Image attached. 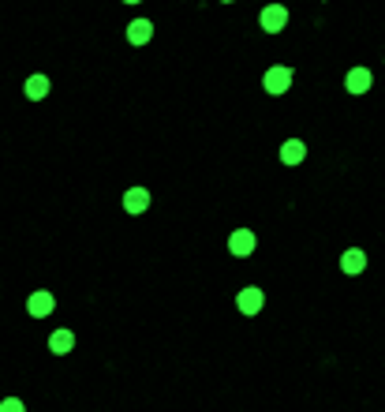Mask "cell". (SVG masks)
<instances>
[{
  "label": "cell",
  "mask_w": 385,
  "mask_h": 412,
  "mask_svg": "<svg viewBox=\"0 0 385 412\" xmlns=\"http://www.w3.org/2000/svg\"><path fill=\"white\" fill-rule=\"evenodd\" d=\"M146 206H150V195L142 192V188H131V192L124 195V210L127 214H142Z\"/></svg>",
  "instance_id": "11"
},
{
  "label": "cell",
  "mask_w": 385,
  "mask_h": 412,
  "mask_svg": "<svg viewBox=\"0 0 385 412\" xmlns=\"http://www.w3.org/2000/svg\"><path fill=\"white\" fill-rule=\"evenodd\" d=\"M45 94H49V75H45V71L30 75V79H27V98H30V101H42Z\"/></svg>",
  "instance_id": "10"
},
{
  "label": "cell",
  "mask_w": 385,
  "mask_h": 412,
  "mask_svg": "<svg viewBox=\"0 0 385 412\" xmlns=\"http://www.w3.org/2000/svg\"><path fill=\"white\" fill-rule=\"evenodd\" d=\"M228 251L232 255H251L254 251V233L251 229H236V233L228 236Z\"/></svg>",
  "instance_id": "4"
},
{
  "label": "cell",
  "mask_w": 385,
  "mask_h": 412,
  "mask_svg": "<svg viewBox=\"0 0 385 412\" xmlns=\"http://www.w3.org/2000/svg\"><path fill=\"white\" fill-rule=\"evenodd\" d=\"M363 266H367V255H363V248H348V251H344V255H341V270H344V274H359V270H363Z\"/></svg>",
  "instance_id": "9"
},
{
  "label": "cell",
  "mask_w": 385,
  "mask_h": 412,
  "mask_svg": "<svg viewBox=\"0 0 385 412\" xmlns=\"http://www.w3.org/2000/svg\"><path fill=\"white\" fill-rule=\"evenodd\" d=\"M262 300H266V296H262V289H258V285H251V289L239 292L236 304H239V311H243V315H258L262 311Z\"/></svg>",
  "instance_id": "5"
},
{
  "label": "cell",
  "mask_w": 385,
  "mask_h": 412,
  "mask_svg": "<svg viewBox=\"0 0 385 412\" xmlns=\"http://www.w3.org/2000/svg\"><path fill=\"white\" fill-rule=\"evenodd\" d=\"M284 23H288V4H269L262 12V30H269V34L284 30Z\"/></svg>",
  "instance_id": "2"
},
{
  "label": "cell",
  "mask_w": 385,
  "mask_h": 412,
  "mask_svg": "<svg viewBox=\"0 0 385 412\" xmlns=\"http://www.w3.org/2000/svg\"><path fill=\"white\" fill-rule=\"evenodd\" d=\"M56 307V300L49 296V289H38L34 296H30V315H38V319H49Z\"/></svg>",
  "instance_id": "6"
},
{
  "label": "cell",
  "mask_w": 385,
  "mask_h": 412,
  "mask_svg": "<svg viewBox=\"0 0 385 412\" xmlns=\"http://www.w3.org/2000/svg\"><path fill=\"white\" fill-rule=\"evenodd\" d=\"M303 157H307V142L303 139H288L284 146H280V162L284 165H300Z\"/></svg>",
  "instance_id": "8"
},
{
  "label": "cell",
  "mask_w": 385,
  "mask_h": 412,
  "mask_svg": "<svg viewBox=\"0 0 385 412\" xmlns=\"http://www.w3.org/2000/svg\"><path fill=\"white\" fill-rule=\"evenodd\" d=\"M49 348H53V352H56V356H68V352H71V348H75V334H71V330H68V326H60V330H53V334H49Z\"/></svg>",
  "instance_id": "7"
},
{
  "label": "cell",
  "mask_w": 385,
  "mask_h": 412,
  "mask_svg": "<svg viewBox=\"0 0 385 412\" xmlns=\"http://www.w3.org/2000/svg\"><path fill=\"white\" fill-rule=\"evenodd\" d=\"M262 86H266L269 94H284L288 86H292V68H284V64L269 68V71H266V79H262Z\"/></svg>",
  "instance_id": "1"
},
{
  "label": "cell",
  "mask_w": 385,
  "mask_h": 412,
  "mask_svg": "<svg viewBox=\"0 0 385 412\" xmlns=\"http://www.w3.org/2000/svg\"><path fill=\"white\" fill-rule=\"evenodd\" d=\"M344 90H348V94H367V90H371V71H367V68H351L348 75H344Z\"/></svg>",
  "instance_id": "3"
},
{
  "label": "cell",
  "mask_w": 385,
  "mask_h": 412,
  "mask_svg": "<svg viewBox=\"0 0 385 412\" xmlns=\"http://www.w3.org/2000/svg\"><path fill=\"white\" fill-rule=\"evenodd\" d=\"M0 412H27V409H23L19 398H4V401H0Z\"/></svg>",
  "instance_id": "12"
}]
</instances>
